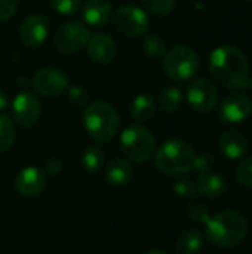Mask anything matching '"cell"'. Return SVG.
<instances>
[{
  "label": "cell",
  "mask_w": 252,
  "mask_h": 254,
  "mask_svg": "<svg viewBox=\"0 0 252 254\" xmlns=\"http://www.w3.org/2000/svg\"><path fill=\"white\" fill-rule=\"evenodd\" d=\"M46 188V173L39 167L22 168L15 179V189L24 198H36Z\"/></svg>",
  "instance_id": "13"
},
{
  "label": "cell",
  "mask_w": 252,
  "mask_h": 254,
  "mask_svg": "<svg viewBox=\"0 0 252 254\" xmlns=\"http://www.w3.org/2000/svg\"><path fill=\"white\" fill-rule=\"evenodd\" d=\"M15 141V127L9 116L0 115V153L6 152Z\"/></svg>",
  "instance_id": "25"
},
{
  "label": "cell",
  "mask_w": 252,
  "mask_h": 254,
  "mask_svg": "<svg viewBox=\"0 0 252 254\" xmlns=\"http://www.w3.org/2000/svg\"><path fill=\"white\" fill-rule=\"evenodd\" d=\"M104 161H105V156H104L102 149L95 144L89 146L82 155V167L85 171L91 174L101 171V168L104 167Z\"/></svg>",
  "instance_id": "24"
},
{
  "label": "cell",
  "mask_w": 252,
  "mask_h": 254,
  "mask_svg": "<svg viewBox=\"0 0 252 254\" xmlns=\"http://www.w3.org/2000/svg\"><path fill=\"white\" fill-rule=\"evenodd\" d=\"M215 164H217L215 156L212 153L206 152V153H202V155H196V159H195V164H193V170L198 173L199 177H202V176L214 173Z\"/></svg>",
  "instance_id": "26"
},
{
  "label": "cell",
  "mask_w": 252,
  "mask_h": 254,
  "mask_svg": "<svg viewBox=\"0 0 252 254\" xmlns=\"http://www.w3.org/2000/svg\"><path fill=\"white\" fill-rule=\"evenodd\" d=\"M62 168H64V164H62L61 159H58V158H50V159L46 162L43 171H45L46 174L56 176V174H59V173L62 171Z\"/></svg>",
  "instance_id": "34"
},
{
  "label": "cell",
  "mask_w": 252,
  "mask_h": 254,
  "mask_svg": "<svg viewBox=\"0 0 252 254\" xmlns=\"http://www.w3.org/2000/svg\"><path fill=\"white\" fill-rule=\"evenodd\" d=\"M116 30L126 37L144 36L149 30V15L144 9L135 4H123L113 15Z\"/></svg>",
  "instance_id": "7"
},
{
  "label": "cell",
  "mask_w": 252,
  "mask_h": 254,
  "mask_svg": "<svg viewBox=\"0 0 252 254\" xmlns=\"http://www.w3.org/2000/svg\"><path fill=\"white\" fill-rule=\"evenodd\" d=\"M143 6L157 16L169 15L175 7V0H141Z\"/></svg>",
  "instance_id": "27"
},
{
  "label": "cell",
  "mask_w": 252,
  "mask_h": 254,
  "mask_svg": "<svg viewBox=\"0 0 252 254\" xmlns=\"http://www.w3.org/2000/svg\"><path fill=\"white\" fill-rule=\"evenodd\" d=\"M202 243H203V237L201 231L187 229L180 235L175 250L178 254H196L202 249Z\"/></svg>",
  "instance_id": "21"
},
{
  "label": "cell",
  "mask_w": 252,
  "mask_h": 254,
  "mask_svg": "<svg viewBox=\"0 0 252 254\" xmlns=\"http://www.w3.org/2000/svg\"><path fill=\"white\" fill-rule=\"evenodd\" d=\"M248 1H251V3H252V0H248Z\"/></svg>",
  "instance_id": "38"
},
{
  "label": "cell",
  "mask_w": 252,
  "mask_h": 254,
  "mask_svg": "<svg viewBox=\"0 0 252 254\" xmlns=\"http://www.w3.org/2000/svg\"><path fill=\"white\" fill-rule=\"evenodd\" d=\"M143 51L150 57V58H163L168 52V43L166 40L156 34V33H149L143 37Z\"/></svg>",
  "instance_id": "23"
},
{
  "label": "cell",
  "mask_w": 252,
  "mask_h": 254,
  "mask_svg": "<svg viewBox=\"0 0 252 254\" xmlns=\"http://www.w3.org/2000/svg\"><path fill=\"white\" fill-rule=\"evenodd\" d=\"M186 216L195 222V223H208V220L211 219V214L208 211V208L202 204V202H198V201H193L187 205L186 208Z\"/></svg>",
  "instance_id": "28"
},
{
  "label": "cell",
  "mask_w": 252,
  "mask_h": 254,
  "mask_svg": "<svg viewBox=\"0 0 252 254\" xmlns=\"http://www.w3.org/2000/svg\"><path fill=\"white\" fill-rule=\"evenodd\" d=\"M67 97H68V101L76 107H85L89 104V92L82 86H77V85L68 86Z\"/></svg>",
  "instance_id": "29"
},
{
  "label": "cell",
  "mask_w": 252,
  "mask_h": 254,
  "mask_svg": "<svg viewBox=\"0 0 252 254\" xmlns=\"http://www.w3.org/2000/svg\"><path fill=\"white\" fill-rule=\"evenodd\" d=\"M221 153L229 159H239L248 150V140L239 131H226L218 138Z\"/></svg>",
  "instance_id": "16"
},
{
  "label": "cell",
  "mask_w": 252,
  "mask_h": 254,
  "mask_svg": "<svg viewBox=\"0 0 252 254\" xmlns=\"http://www.w3.org/2000/svg\"><path fill=\"white\" fill-rule=\"evenodd\" d=\"M252 115V101L244 94H233L223 100L218 116L227 124H241Z\"/></svg>",
  "instance_id": "14"
},
{
  "label": "cell",
  "mask_w": 252,
  "mask_h": 254,
  "mask_svg": "<svg viewBox=\"0 0 252 254\" xmlns=\"http://www.w3.org/2000/svg\"><path fill=\"white\" fill-rule=\"evenodd\" d=\"M33 89L42 97H56L65 92L70 86L65 71L56 67H43L33 74Z\"/></svg>",
  "instance_id": "9"
},
{
  "label": "cell",
  "mask_w": 252,
  "mask_h": 254,
  "mask_svg": "<svg viewBox=\"0 0 252 254\" xmlns=\"http://www.w3.org/2000/svg\"><path fill=\"white\" fill-rule=\"evenodd\" d=\"M40 112H42V106L39 98L28 91L19 92L12 101L13 122L21 128L34 127L40 118Z\"/></svg>",
  "instance_id": "10"
},
{
  "label": "cell",
  "mask_w": 252,
  "mask_h": 254,
  "mask_svg": "<svg viewBox=\"0 0 252 254\" xmlns=\"http://www.w3.org/2000/svg\"><path fill=\"white\" fill-rule=\"evenodd\" d=\"M208 68L212 79L226 89L241 91L248 86L250 67L245 54L232 45H223L211 52Z\"/></svg>",
  "instance_id": "1"
},
{
  "label": "cell",
  "mask_w": 252,
  "mask_h": 254,
  "mask_svg": "<svg viewBox=\"0 0 252 254\" xmlns=\"http://www.w3.org/2000/svg\"><path fill=\"white\" fill-rule=\"evenodd\" d=\"M9 104V100H7V95L3 89H0V112L4 110Z\"/></svg>",
  "instance_id": "35"
},
{
  "label": "cell",
  "mask_w": 252,
  "mask_h": 254,
  "mask_svg": "<svg viewBox=\"0 0 252 254\" xmlns=\"http://www.w3.org/2000/svg\"><path fill=\"white\" fill-rule=\"evenodd\" d=\"M83 125L95 141L107 143L117 134L120 118L111 104L105 101H94L85 107Z\"/></svg>",
  "instance_id": "3"
},
{
  "label": "cell",
  "mask_w": 252,
  "mask_h": 254,
  "mask_svg": "<svg viewBox=\"0 0 252 254\" xmlns=\"http://www.w3.org/2000/svg\"><path fill=\"white\" fill-rule=\"evenodd\" d=\"M163 70L172 80L187 82L199 70V55L187 45H177L163 57Z\"/></svg>",
  "instance_id": "6"
},
{
  "label": "cell",
  "mask_w": 252,
  "mask_h": 254,
  "mask_svg": "<svg viewBox=\"0 0 252 254\" xmlns=\"http://www.w3.org/2000/svg\"><path fill=\"white\" fill-rule=\"evenodd\" d=\"M195 159L196 152L192 144L180 138H172L157 149L154 164L166 176H180L193 170Z\"/></svg>",
  "instance_id": "4"
},
{
  "label": "cell",
  "mask_w": 252,
  "mask_h": 254,
  "mask_svg": "<svg viewBox=\"0 0 252 254\" xmlns=\"http://www.w3.org/2000/svg\"><path fill=\"white\" fill-rule=\"evenodd\" d=\"M49 3L61 15H73L82 7V0H49Z\"/></svg>",
  "instance_id": "30"
},
{
  "label": "cell",
  "mask_w": 252,
  "mask_h": 254,
  "mask_svg": "<svg viewBox=\"0 0 252 254\" xmlns=\"http://www.w3.org/2000/svg\"><path fill=\"white\" fill-rule=\"evenodd\" d=\"M156 100L149 94H141L134 98L131 104V116L135 121H149L156 113Z\"/></svg>",
  "instance_id": "20"
},
{
  "label": "cell",
  "mask_w": 252,
  "mask_h": 254,
  "mask_svg": "<svg viewBox=\"0 0 252 254\" xmlns=\"http://www.w3.org/2000/svg\"><path fill=\"white\" fill-rule=\"evenodd\" d=\"M19 0H0V22L10 19L18 10Z\"/></svg>",
  "instance_id": "33"
},
{
  "label": "cell",
  "mask_w": 252,
  "mask_h": 254,
  "mask_svg": "<svg viewBox=\"0 0 252 254\" xmlns=\"http://www.w3.org/2000/svg\"><path fill=\"white\" fill-rule=\"evenodd\" d=\"M183 101V92L177 86H166L160 89L156 104L166 113L175 112Z\"/></svg>",
  "instance_id": "22"
},
{
  "label": "cell",
  "mask_w": 252,
  "mask_h": 254,
  "mask_svg": "<svg viewBox=\"0 0 252 254\" xmlns=\"http://www.w3.org/2000/svg\"><path fill=\"white\" fill-rule=\"evenodd\" d=\"M120 147L128 159L137 164L150 161L156 150V140L149 128L140 124L126 127L120 135Z\"/></svg>",
  "instance_id": "5"
},
{
  "label": "cell",
  "mask_w": 252,
  "mask_h": 254,
  "mask_svg": "<svg viewBox=\"0 0 252 254\" xmlns=\"http://www.w3.org/2000/svg\"><path fill=\"white\" fill-rule=\"evenodd\" d=\"M174 192L180 196V198H193L198 192V186L193 180L190 179H178L174 183Z\"/></svg>",
  "instance_id": "31"
},
{
  "label": "cell",
  "mask_w": 252,
  "mask_h": 254,
  "mask_svg": "<svg viewBox=\"0 0 252 254\" xmlns=\"http://www.w3.org/2000/svg\"><path fill=\"white\" fill-rule=\"evenodd\" d=\"M187 101L190 107L199 113L212 110L218 101L217 88L206 79H196L187 88Z\"/></svg>",
  "instance_id": "12"
},
{
  "label": "cell",
  "mask_w": 252,
  "mask_h": 254,
  "mask_svg": "<svg viewBox=\"0 0 252 254\" xmlns=\"http://www.w3.org/2000/svg\"><path fill=\"white\" fill-rule=\"evenodd\" d=\"M111 4L108 0H88L82 9V16L92 27H102L111 18Z\"/></svg>",
  "instance_id": "17"
},
{
  "label": "cell",
  "mask_w": 252,
  "mask_h": 254,
  "mask_svg": "<svg viewBox=\"0 0 252 254\" xmlns=\"http://www.w3.org/2000/svg\"><path fill=\"white\" fill-rule=\"evenodd\" d=\"M146 254H166L165 252H162V250H150V252H147Z\"/></svg>",
  "instance_id": "36"
},
{
  "label": "cell",
  "mask_w": 252,
  "mask_h": 254,
  "mask_svg": "<svg viewBox=\"0 0 252 254\" xmlns=\"http://www.w3.org/2000/svg\"><path fill=\"white\" fill-rule=\"evenodd\" d=\"M248 222L247 219L235 210H226L206 223V238L218 247L232 249L239 246L247 237Z\"/></svg>",
  "instance_id": "2"
},
{
  "label": "cell",
  "mask_w": 252,
  "mask_h": 254,
  "mask_svg": "<svg viewBox=\"0 0 252 254\" xmlns=\"http://www.w3.org/2000/svg\"><path fill=\"white\" fill-rule=\"evenodd\" d=\"M198 192L209 199H217L220 196H223L227 190V182L223 176L211 173L206 176L199 177L198 183Z\"/></svg>",
  "instance_id": "18"
},
{
  "label": "cell",
  "mask_w": 252,
  "mask_h": 254,
  "mask_svg": "<svg viewBox=\"0 0 252 254\" xmlns=\"http://www.w3.org/2000/svg\"><path fill=\"white\" fill-rule=\"evenodd\" d=\"M88 57L97 64H108L116 58L117 46L116 42L105 33L91 34L86 45Z\"/></svg>",
  "instance_id": "15"
},
{
  "label": "cell",
  "mask_w": 252,
  "mask_h": 254,
  "mask_svg": "<svg viewBox=\"0 0 252 254\" xmlns=\"http://www.w3.org/2000/svg\"><path fill=\"white\" fill-rule=\"evenodd\" d=\"M247 88H250L252 91V74H250V79H248V86Z\"/></svg>",
  "instance_id": "37"
},
{
  "label": "cell",
  "mask_w": 252,
  "mask_h": 254,
  "mask_svg": "<svg viewBox=\"0 0 252 254\" xmlns=\"http://www.w3.org/2000/svg\"><path fill=\"white\" fill-rule=\"evenodd\" d=\"M236 177L244 186L252 188V156L239 162V165L236 167Z\"/></svg>",
  "instance_id": "32"
},
{
  "label": "cell",
  "mask_w": 252,
  "mask_h": 254,
  "mask_svg": "<svg viewBox=\"0 0 252 254\" xmlns=\"http://www.w3.org/2000/svg\"><path fill=\"white\" fill-rule=\"evenodd\" d=\"M89 37L91 31L86 24L82 21H68L58 28L53 43L61 54L70 55L86 48Z\"/></svg>",
  "instance_id": "8"
},
{
  "label": "cell",
  "mask_w": 252,
  "mask_h": 254,
  "mask_svg": "<svg viewBox=\"0 0 252 254\" xmlns=\"http://www.w3.org/2000/svg\"><path fill=\"white\" fill-rule=\"evenodd\" d=\"M49 34V19L40 13L28 15L19 25V40L24 46L34 49L42 46Z\"/></svg>",
  "instance_id": "11"
},
{
  "label": "cell",
  "mask_w": 252,
  "mask_h": 254,
  "mask_svg": "<svg viewBox=\"0 0 252 254\" xmlns=\"http://www.w3.org/2000/svg\"><path fill=\"white\" fill-rule=\"evenodd\" d=\"M132 167L128 161L125 159H113L108 162V165L105 167V180L107 183L113 185V186H123L126 185L131 179H132Z\"/></svg>",
  "instance_id": "19"
}]
</instances>
